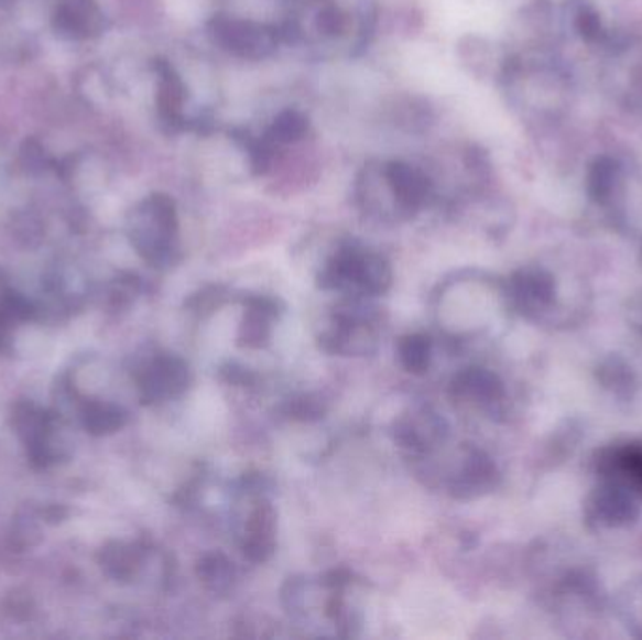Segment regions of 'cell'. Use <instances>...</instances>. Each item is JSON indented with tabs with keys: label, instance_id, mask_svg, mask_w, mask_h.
I'll return each mask as SVG.
<instances>
[{
	"label": "cell",
	"instance_id": "1",
	"mask_svg": "<svg viewBox=\"0 0 642 640\" xmlns=\"http://www.w3.org/2000/svg\"><path fill=\"white\" fill-rule=\"evenodd\" d=\"M177 228V209L172 197L154 194L135 210L130 231L132 241L146 261L164 263L172 258Z\"/></svg>",
	"mask_w": 642,
	"mask_h": 640
},
{
	"label": "cell",
	"instance_id": "2",
	"mask_svg": "<svg viewBox=\"0 0 642 640\" xmlns=\"http://www.w3.org/2000/svg\"><path fill=\"white\" fill-rule=\"evenodd\" d=\"M191 383V370L181 357L160 356L141 376V397L145 402H164L186 391Z\"/></svg>",
	"mask_w": 642,
	"mask_h": 640
},
{
	"label": "cell",
	"instance_id": "3",
	"mask_svg": "<svg viewBox=\"0 0 642 640\" xmlns=\"http://www.w3.org/2000/svg\"><path fill=\"white\" fill-rule=\"evenodd\" d=\"M217 42L228 52L244 58H263L274 52V32L265 26L252 25L244 21L220 20L215 23Z\"/></svg>",
	"mask_w": 642,
	"mask_h": 640
},
{
	"label": "cell",
	"instance_id": "4",
	"mask_svg": "<svg viewBox=\"0 0 642 640\" xmlns=\"http://www.w3.org/2000/svg\"><path fill=\"white\" fill-rule=\"evenodd\" d=\"M276 513L269 501L255 503L254 511L247 520V532L242 541V554L254 564H263L273 556L276 546Z\"/></svg>",
	"mask_w": 642,
	"mask_h": 640
},
{
	"label": "cell",
	"instance_id": "5",
	"mask_svg": "<svg viewBox=\"0 0 642 640\" xmlns=\"http://www.w3.org/2000/svg\"><path fill=\"white\" fill-rule=\"evenodd\" d=\"M55 26L70 39H89L102 31V13L95 0H61L55 12Z\"/></svg>",
	"mask_w": 642,
	"mask_h": 640
},
{
	"label": "cell",
	"instance_id": "6",
	"mask_svg": "<svg viewBox=\"0 0 642 640\" xmlns=\"http://www.w3.org/2000/svg\"><path fill=\"white\" fill-rule=\"evenodd\" d=\"M385 177H388L389 186L393 191L394 199L399 202L402 209L415 210L425 204L426 196H428V181L420 170H415L412 165L394 162V164L389 165Z\"/></svg>",
	"mask_w": 642,
	"mask_h": 640
},
{
	"label": "cell",
	"instance_id": "7",
	"mask_svg": "<svg viewBox=\"0 0 642 640\" xmlns=\"http://www.w3.org/2000/svg\"><path fill=\"white\" fill-rule=\"evenodd\" d=\"M276 316V305L268 297H250L247 312L239 329V346L242 348H263L271 338V319Z\"/></svg>",
	"mask_w": 642,
	"mask_h": 640
},
{
	"label": "cell",
	"instance_id": "8",
	"mask_svg": "<svg viewBox=\"0 0 642 640\" xmlns=\"http://www.w3.org/2000/svg\"><path fill=\"white\" fill-rule=\"evenodd\" d=\"M444 436L442 421L436 415L421 413L414 417H404L394 426V440L415 453H426L433 449Z\"/></svg>",
	"mask_w": 642,
	"mask_h": 640
},
{
	"label": "cell",
	"instance_id": "9",
	"mask_svg": "<svg viewBox=\"0 0 642 640\" xmlns=\"http://www.w3.org/2000/svg\"><path fill=\"white\" fill-rule=\"evenodd\" d=\"M196 575L205 588L213 592V594H217V596H222L231 588L233 578H236V571H233V564L224 554L209 552L197 562Z\"/></svg>",
	"mask_w": 642,
	"mask_h": 640
},
{
	"label": "cell",
	"instance_id": "10",
	"mask_svg": "<svg viewBox=\"0 0 642 640\" xmlns=\"http://www.w3.org/2000/svg\"><path fill=\"white\" fill-rule=\"evenodd\" d=\"M500 391L497 378L481 368H466L455 376L451 393L458 399H494Z\"/></svg>",
	"mask_w": 642,
	"mask_h": 640
},
{
	"label": "cell",
	"instance_id": "11",
	"mask_svg": "<svg viewBox=\"0 0 642 640\" xmlns=\"http://www.w3.org/2000/svg\"><path fill=\"white\" fill-rule=\"evenodd\" d=\"M393 273L388 260L382 256L363 252L359 263V280L357 290L364 295H383L391 288Z\"/></svg>",
	"mask_w": 642,
	"mask_h": 640
},
{
	"label": "cell",
	"instance_id": "12",
	"mask_svg": "<svg viewBox=\"0 0 642 640\" xmlns=\"http://www.w3.org/2000/svg\"><path fill=\"white\" fill-rule=\"evenodd\" d=\"M431 354H433V344L431 338L425 335H407L399 343V359L402 367L412 375H425L431 367Z\"/></svg>",
	"mask_w": 642,
	"mask_h": 640
},
{
	"label": "cell",
	"instance_id": "13",
	"mask_svg": "<svg viewBox=\"0 0 642 640\" xmlns=\"http://www.w3.org/2000/svg\"><path fill=\"white\" fill-rule=\"evenodd\" d=\"M185 102V85L170 66L160 68L159 106L167 121H175Z\"/></svg>",
	"mask_w": 642,
	"mask_h": 640
},
{
	"label": "cell",
	"instance_id": "14",
	"mask_svg": "<svg viewBox=\"0 0 642 640\" xmlns=\"http://www.w3.org/2000/svg\"><path fill=\"white\" fill-rule=\"evenodd\" d=\"M490 477H492V464L489 463V458L481 455V453H474V455H470V458L466 460L463 476H460V479L453 485V492H455V496H458V498L470 496L471 490L485 487V485L489 482Z\"/></svg>",
	"mask_w": 642,
	"mask_h": 640
},
{
	"label": "cell",
	"instance_id": "15",
	"mask_svg": "<svg viewBox=\"0 0 642 640\" xmlns=\"http://www.w3.org/2000/svg\"><path fill=\"white\" fill-rule=\"evenodd\" d=\"M308 130V121L300 111H284L274 119L271 127V138L276 143H293L301 140Z\"/></svg>",
	"mask_w": 642,
	"mask_h": 640
},
{
	"label": "cell",
	"instance_id": "16",
	"mask_svg": "<svg viewBox=\"0 0 642 640\" xmlns=\"http://www.w3.org/2000/svg\"><path fill=\"white\" fill-rule=\"evenodd\" d=\"M284 413L287 417L297 419V421H318L324 417L325 404L319 397L303 394V397L287 400Z\"/></svg>",
	"mask_w": 642,
	"mask_h": 640
},
{
	"label": "cell",
	"instance_id": "17",
	"mask_svg": "<svg viewBox=\"0 0 642 640\" xmlns=\"http://www.w3.org/2000/svg\"><path fill=\"white\" fill-rule=\"evenodd\" d=\"M109 564L113 565L115 577L128 578L134 573L138 565V554L130 546H117L111 552Z\"/></svg>",
	"mask_w": 642,
	"mask_h": 640
},
{
	"label": "cell",
	"instance_id": "18",
	"mask_svg": "<svg viewBox=\"0 0 642 640\" xmlns=\"http://www.w3.org/2000/svg\"><path fill=\"white\" fill-rule=\"evenodd\" d=\"M318 25L319 31H324L327 36H337V34H342L344 29H346V18L338 8L325 4L318 13Z\"/></svg>",
	"mask_w": 642,
	"mask_h": 640
},
{
	"label": "cell",
	"instance_id": "19",
	"mask_svg": "<svg viewBox=\"0 0 642 640\" xmlns=\"http://www.w3.org/2000/svg\"><path fill=\"white\" fill-rule=\"evenodd\" d=\"M224 295H220V288H210L209 292L199 293L194 297V311L213 312L222 305Z\"/></svg>",
	"mask_w": 642,
	"mask_h": 640
},
{
	"label": "cell",
	"instance_id": "20",
	"mask_svg": "<svg viewBox=\"0 0 642 640\" xmlns=\"http://www.w3.org/2000/svg\"><path fill=\"white\" fill-rule=\"evenodd\" d=\"M222 376L229 383L233 386H250L254 381V375L247 370V368L236 367V365H228L222 368Z\"/></svg>",
	"mask_w": 642,
	"mask_h": 640
},
{
	"label": "cell",
	"instance_id": "21",
	"mask_svg": "<svg viewBox=\"0 0 642 640\" xmlns=\"http://www.w3.org/2000/svg\"><path fill=\"white\" fill-rule=\"evenodd\" d=\"M628 466H630L633 471H636V476L641 477L642 479V455L628 458Z\"/></svg>",
	"mask_w": 642,
	"mask_h": 640
}]
</instances>
